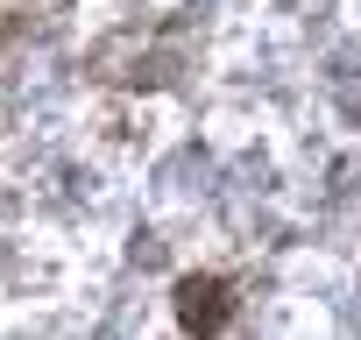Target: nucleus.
Returning a JSON list of instances; mask_svg holds the SVG:
<instances>
[{"label":"nucleus","instance_id":"nucleus-1","mask_svg":"<svg viewBox=\"0 0 361 340\" xmlns=\"http://www.w3.org/2000/svg\"><path fill=\"white\" fill-rule=\"evenodd\" d=\"M220 284H185V326H220Z\"/></svg>","mask_w":361,"mask_h":340}]
</instances>
